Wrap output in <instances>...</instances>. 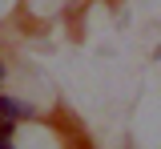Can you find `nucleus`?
<instances>
[{
	"label": "nucleus",
	"instance_id": "f257e3e1",
	"mask_svg": "<svg viewBox=\"0 0 161 149\" xmlns=\"http://www.w3.org/2000/svg\"><path fill=\"white\" fill-rule=\"evenodd\" d=\"M16 4H20V0H0V16H8V12H12Z\"/></svg>",
	"mask_w": 161,
	"mask_h": 149
}]
</instances>
